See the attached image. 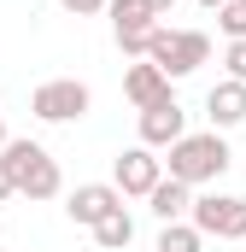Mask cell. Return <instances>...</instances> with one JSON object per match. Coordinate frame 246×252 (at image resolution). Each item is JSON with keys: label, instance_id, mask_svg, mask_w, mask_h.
<instances>
[{"label": "cell", "instance_id": "cell-17", "mask_svg": "<svg viewBox=\"0 0 246 252\" xmlns=\"http://www.w3.org/2000/svg\"><path fill=\"white\" fill-rule=\"evenodd\" d=\"M59 6L70 12V18H94V12H106L112 0H59Z\"/></svg>", "mask_w": 246, "mask_h": 252}, {"label": "cell", "instance_id": "cell-22", "mask_svg": "<svg viewBox=\"0 0 246 252\" xmlns=\"http://www.w3.org/2000/svg\"><path fill=\"white\" fill-rule=\"evenodd\" d=\"M0 235H6V223H0Z\"/></svg>", "mask_w": 246, "mask_h": 252}, {"label": "cell", "instance_id": "cell-2", "mask_svg": "<svg viewBox=\"0 0 246 252\" xmlns=\"http://www.w3.org/2000/svg\"><path fill=\"white\" fill-rule=\"evenodd\" d=\"M0 158H6V170H12L18 193H30V199H59L64 176H59V158H53L41 141H6Z\"/></svg>", "mask_w": 246, "mask_h": 252}, {"label": "cell", "instance_id": "cell-12", "mask_svg": "<svg viewBox=\"0 0 246 252\" xmlns=\"http://www.w3.org/2000/svg\"><path fill=\"white\" fill-rule=\"evenodd\" d=\"M147 205H153V217H158V223H182L187 211H193V188L176 182V176H164L158 188L147 193Z\"/></svg>", "mask_w": 246, "mask_h": 252}, {"label": "cell", "instance_id": "cell-1", "mask_svg": "<svg viewBox=\"0 0 246 252\" xmlns=\"http://www.w3.org/2000/svg\"><path fill=\"white\" fill-rule=\"evenodd\" d=\"M170 176L187 182V188H199V182H217L223 170H229V141H223V129H199V135H182L176 147H170Z\"/></svg>", "mask_w": 246, "mask_h": 252}, {"label": "cell", "instance_id": "cell-21", "mask_svg": "<svg viewBox=\"0 0 246 252\" xmlns=\"http://www.w3.org/2000/svg\"><path fill=\"white\" fill-rule=\"evenodd\" d=\"M6 141H12V135H6V118H0V147H6Z\"/></svg>", "mask_w": 246, "mask_h": 252}, {"label": "cell", "instance_id": "cell-16", "mask_svg": "<svg viewBox=\"0 0 246 252\" xmlns=\"http://www.w3.org/2000/svg\"><path fill=\"white\" fill-rule=\"evenodd\" d=\"M223 64H229L235 82H246V41H229V47H223Z\"/></svg>", "mask_w": 246, "mask_h": 252}, {"label": "cell", "instance_id": "cell-14", "mask_svg": "<svg viewBox=\"0 0 246 252\" xmlns=\"http://www.w3.org/2000/svg\"><path fill=\"white\" fill-rule=\"evenodd\" d=\"M94 241H100L106 252H123L129 241H135V217H129V211H112V217L94 229Z\"/></svg>", "mask_w": 246, "mask_h": 252}, {"label": "cell", "instance_id": "cell-15", "mask_svg": "<svg viewBox=\"0 0 246 252\" xmlns=\"http://www.w3.org/2000/svg\"><path fill=\"white\" fill-rule=\"evenodd\" d=\"M217 30H223L229 41H246V0H229V6L217 12Z\"/></svg>", "mask_w": 246, "mask_h": 252}, {"label": "cell", "instance_id": "cell-13", "mask_svg": "<svg viewBox=\"0 0 246 252\" xmlns=\"http://www.w3.org/2000/svg\"><path fill=\"white\" fill-rule=\"evenodd\" d=\"M153 252H205V235L182 217V223H164V229H158V247Z\"/></svg>", "mask_w": 246, "mask_h": 252}, {"label": "cell", "instance_id": "cell-9", "mask_svg": "<svg viewBox=\"0 0 246 252\" xmlns=\"http://www.w3.org/2000/svg\"><path fill=\"white\" fill-rule=\"evenodd\" d=\"M123 94H129V106H135V112H147V106L170 100V76H164L153 59H135L129 70H123Z\"/></svg>", "mask_w": 246, "mask_h": 252}, {"label": "cell", "instance_id": "cell-11", "mask_svg": "<svg viewBox=\"0 0 246 252\" xmlns=\"http://www.w3.org/2000/svg\"><path fill=\"white\" fill-rule=\"evenodd\" d=\"M106 18H112V35H118V41H129V35H153V30H158V12H153L147 0H112Z\"/></svg>", "mask_w": 246, "mask_h": 252}, {"label": "cell", "instance_id": "cell-18", "mask_svg": "<svg viewBox=\"0 0 246 252\" xmlns=\"http://www.w3.org/2000/svg\"><path fill=\"white\" fill-rule=\"evenodd\" d=\"M18 193V182H12V170H6V158H0V199H12Z\"/></svg>", "mask_w": 246, "mask_h": 252}, {"label": "cell", "instance_id": "cell-20", "mask_svg": "<svg viewBox=\"0 0 246 252\" xmlns=\"http://www.w3.org/2000/svg\"><path fill=\"white\" fill-rule=\"evenodd\" d=\"M199 6H205V12H223V6H229V0H199Z\"/></svg>", "mask_w": 246, "mask_h": 252}, {"label": "cell", "instance_id": "cell-7", "mask_svg": "<svg viewBox=\"0 0 246 252\" xmlns=\"http://www.w3.org/2000/svg\"><path fill=\"white\" fill-rule=\"evenodd\" d=\"M112 211H123V188L118 182H82V188H70V199H64V217L76 229H100Z\"/></svg>", "mask_w": 246, "mask_h": 252}, {"label": "cell", "instance_id": "cell-8", "mask_svg": "<svg viewBox=\"0 0 246 252\" xmlns=\"http://www.w3.org/2000/svg\"><path fill=\"white\" fill-rule=\"evenodd\" d=\"M182 135H187V112L176 106V94L141 112V147H153V153H158V147H176Z\"/></svg>", "mask_w": 246, "mask_h": 252}, {"label": "cell", "instance_id": "cell-19", "mask_svg": "<svg viewBox=\"0 0 246 252\" xmlns=\"http://www.w3.org/2000/svg\"><path fill=\"white\" fill-rule=\"evenodd\" d=\"M147 6H153V12H158V18H164V12H170V6H176V0H147Z\"/></svg>", "mask_w": 246, "mask_h": 252}, {"label": "cell", "instance_id": "cell-10", "mask_svg": "<svg viewBox=\"0 0 246 252\" xmlns=\"http://www.w3.org/2000/svg\"><path fill=\"white\" fill-rule=\"evenodd\" d=\"M205 118H211V129H241L246 124V82L223 76V82L205 94Z\"/></svg>", "mask_w": 246, "mask_h": 252}, {"label": "cell", "instance_id": "cell-4", "mask_svg": "<svg viewBox=\"0 0 246 252\" xmlns=\"http://www.w3.org/2000/svg\"><path fill=\"white\" fill-rule=\"evenodd\" d=\"M187 223L211 241H246V199L241 193H199L193 199V211H187Z\"/></svg>", "mask_w": 246, "mask_h": 252}, {"label": "cell", "instance_id": "cell-3", "mask_svg": "<svg viewBox=\"0 0 246 252\" xmlns=\"http://www.w3.org/2000/svg\"><path fill=\"white\" fill-rule=\"evenodd\" d=\"M147 59L158 64L170 82H176V76H193L199 64L211 59V35H205V30H164V24H158V30H153V47H147Z\"/></svg>", "mask_w": 246, "mask_h": 252}, {"label": "cell", "instance_id": "cell-6", "mask_svg": "<svg viewBox=\"0 0 246 252\" xmlns=\"http://www.w3.org/2000/svg\"><path fill=\"white\" fill-rule=\"evenodd\" d=\"M112 182L123 188V199H147V193L164 182V158L153 147H123L118 164H112Z\"/></svg>", "mask_w": 246, "mask_h": 252}, {"label": "cell", "instance_id": "cell-5", "mask_svg": "<svg viewBox=\"0 0 246 252\" xmlns=\"http://www.w3.org/2000/svg\"><path fill=\"white\" fill-rule=\"evenodd\" d=\"M88 106H94V94H88V82H76V76H53V82H41V88L30 94V112H35L41 124H76V118H88Z\"/></svg>", "mask_w": 246, "mask_h": 252}]
</instances>
